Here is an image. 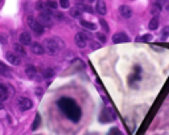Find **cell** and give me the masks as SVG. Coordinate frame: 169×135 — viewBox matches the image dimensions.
<instances>
[{
  "instance_id": "2e32d148",
  "label": "cell",
  "mask_w": 169,
  "mask_h": 135,
  "mask_svg": "<svg viewBox=\"0 0 169 135\" xmlns=\"http://www.w3.org/2000/svg\"><path fill=\"white\" fill-rule=\"evenodd\" d=\"M159 24H160V20H159V15H155L149 21V29L151 31H156V29H159Z\"/></svg>"
},
{
  "instance_id": "52a82bcc",
  "label": "cell",
  "mask_w": 169,
  "mask_h": 135,
  "mask_svg": "<svg viewBox=\"0 0 169 135\" xmlns=\"http://www.w3.org/2000/svg\"><path fill=\"white\" fill-rule=\"evenodd\" d=\"M38 21H40V23H41L44 27H46V28L53 27V15L40 13V16H38Z\"/></svg>"
},
{
  "instance_id": "3957f363",
  "label": "cell",
  "mask_w": 169,
  "mask_h": 135,
  "mask_svg": "<svg viewBox=\"0 0 169 135\" xmlns=\"http://www.w3.org/2000/svg\"><path fill=\"white\" fill-rule=\"evenodd\" d=\"M27 24L28 27L32 29V32L35 33L36 36H41L44 35L45 32V27L38 21V19H35L33 16H28L27 17Z\"/></svg>"
},
{
  "instance_id": "cb8c5ba5",
  "label": "cell",
  "mask_w": 169,
  "mask_h": 135,
  "mask_svg": "<svg viewBox=\"0 0 169 135\" xmlns=\"http://www.w3.org/2000/svg\"><path fill=\"white\" fill-rule=\"evenodd\" d=\"M160 36H161V40H166V38L169 37V27H168V25H165V27L161 29Z\"/></svg>"
},
{
  "instance_id": "e0dca14e",
  "label": "cell",
  "mask_w": 169,
  "mask_h": 135,
  "mask_svg": "<svg viewBox=\"0 0 169 135\" xmlns=\"http://www.w3.org/2000/svg\"><path fill=\"white\" fill-rule=\"evenodd\" d=\"M79 24L85 29H89V31H95L97 29V25L94 24V23H90V21H86V20H79Z\"/></svg>"
},
{
  "instance_id": "484cf974",
  "label": "cell",
  "mask_w": 169,
  "mask_h": 135,
  "mask_svg": "<svg viewBox=\"0 0 169 135\" xmlns=\"http://www.w3.org/2000/svg\"><path fill=\"white\" fill-rule=\"evenodd\" d=\"M152 38H153V36L149 35V33H147V35H143L142 37L136 38V40H139V41H144V42H147V41H151Z\"/></svg>"
},
{
  "instance_id": "d6a6232c",
  "label": "cell",
  "mask_w": 169,
  "mask_h": 135,
  "mask_svg": "<svg viewBox=\"0 0 169 135\" xmlns=\"http://www.w3.org/2000/svg\"><path fill=\"white\" fill-rule=\"evenodd\" d=\"M36 94H37L38 97H41V95H42V90L40 89V87H37V89H36Z\"/></svg>"
},
{
  "instance_id": "8992f818",
  "label": "cell",
  "mask_w": 169,
  "mask_h": 135,
  "mask_svg": "<svg viewBox=\"0 0 169 135\" xmlns=\"http://www.w3.org/2000/svg\"><path fill=\"white\" fill-rule=\"evenodd\" d=\"M17 106L21 111H28L33 107V102H32L29 98H25V97H20L17 99Z\"/></svg>"
},
{
  "instance_id": "44dd1931",
  "label": "cell",
  "mask_w": 169,
  "mask_h": 135,
  "mask_svg": "<svg viewBox=\"0 0 169 135\" xmlns=\"http://www.w3.org/2000/svg\"><path fill=\"white\" fill-rule=\"evenodd\" d=\"M41 74L44 78H52V77H54V70L52 68H45L41 72Z\"/></svg>"
},
{
  "instance_id": "f546056e",
  "label": "cell",
  "mask_w": 169,
  "mask_h": 135,
  "mask_svg": "<svg viewBox=\"0 0 169 135\" xmlns=\"http://www.w3.org/2000/svg\"><path fill=\"white\" fill-rule=\"evenodd\" d=\"M95 37H97L98 40H99V42H100V44H103V42H106V35H104V33H99V32H98L97 35H95Z\"/></svg>"
},
{
  "instance_id": "d6986e66",
  "label": "cell",
  "mask_w": 169,
  "mask_h": 135,
  "mask_svg": "<svg viewBox=\"0 0 169 135\" xmlns=\"http://www.w3.org/2000/svg\"><path fill=\"white\" fill-rule=\"evenodd\" d=\"M77 8H79L82 12H87V13H93L94 12V9H91V7L85 3H77Z\"/></svg>"
},
{
  "instance_id": "30bf717a",
  "label": "cell",
  "mask_w": 169,
  "mask_h": 135,
  "mask_svg": "<svg viewBox=\"0 0 169 135\" xmlns=\"http://www.w3.org/2000/svg\"><path fill=\"white\" fill-rule=\"evenodd\" d=\"M119 13L123 19H130L132 16V8L127 4H122L120 7H119Z\"/></svg>"
},
{
  "instance_id": "83f0119b",
  "label": "cell",
  "mask_w": 169,
  "mask_h": 135,
  "mask_svg": "<svg viewBox=\"0 0 169 135\" xmlns=\"http://www.w3.org/2000/svg\"><path fill=\"white\" fill-rule=\"evenodd\" d=\"M59 7L63 8V9H67V8H70V1L69 0H61L59 1Z\"/></svg>"
},
{
  "instance_id": "7a4b0ae2",
  "label": "cell",
  "mask_w": 169,
  "mask_h": 135,
  "mask_svg": "<svg viewBox=\"0 0 169 135\" xmlns=\"http://www.w3.org/2000/svg\"><path fill=\"white\" fill-rule=\"evenodd\" d=\"M59 107L62 109L63 111L66 113V115L69 118H71V119H74V113H75L77 115H81V110L79 107L75 105V102L71 99H69V98H63V99L59 101Z\"/></svg>"
},
{
  "instance_id": "ffe728a7",
  "label": "cell",
  "mask_w": 169,
  "mask_h": 135,
  "mask_svg": "<svg viewBox=\"0 0 169 135\" xmlns=\"http://www.w3.org/2000/svg\"><path fill=\"white\" fill-rule=\"evenodd\" d=\"M70 16H71V17H74V19H81L82 17V11L79 9V8H71V9H70ZM81 20H82V19H81Z\"/></svg>"
},
{
  "instance_id": "ac0fdd59",
  "label": "cell",
  "mask_w": 169,
  "mask_h": 135,
  "mask_svg": "<svg viewBox=\"0 0 169 135\" xmlns=\"http://www.w3.org/2000/svg\"><path fill=\"white\" fill-rule=\"evenodd\" d=\"M102 115H104L106 117V122H111V121H114L115 118V114H114V111L111 110V109H106V110L102 113Z\"/></svg>"
},
{
  "instance_id": "836d02e7",
  "label": "cell",
  "mask_w": 169,
  "mask_h": 135,
  "mask_svg": "<svg viewBox=\"0 0 169 135\" xmlns=\"http://www.w3.org/2000/svg\"><path fill=\"white\" fill-rule=\"evenodd\" d=\"M1 44H5V37H4V35H1Z\"/></svg>"
},
{
  "instance_id": "4fadbf2b",
  "label": "cell",
  "mask_w": 169,
  "mask_h": 135,
  "mask_svg": "<svg viewBox=\"0 0 169 135\" xmlns=\"http://www.w3.org/2000/svg\"><path fill=\"white\" fill-rule=\"evenodd\" d=\"M25 74H27V77L29 80H33V78H36V76H37V68H36L35 65H27V68H25Z\"/></svg>"
},
{
  "instance_id": "5bb4252c",
  "label": "cell",
  "mask_w": 169,
  "mask_h": 135,
  "mask_svg": "<svg viewBox=\"0 0 169 135\" xmlns=\"http://www.w3.org/2000/svg\"><path fill=\"white\" fill-rule=\"evenodd\" d=\"M95 11H97L100 16L106 15L107 13V5H106V3H104V1H97V3H95Z\"/></svg>"
},
{
  "instance_id": "9c48e42d",
  "label": "cell",
  "mask_w": 169,
  "mask_h": 135,
  "mask_svg": "<svg viewBox=\"0 0 169 135\" xmlns=\"http://www.w3.org/2000/svg\"><path fill=\"white\" fill-rule=\"evenodd\" d=\"M5 60H7L11 65H13V66L20 65V62H21L20 57H19V56L16 54L15 52H7V53H5Z\"/></svg>"
},
{
  "instance_id": "6da1fadb",
  "label": "cell",
  "mask_w": 169,
  "mask_h": 135,
  "mask_svg": "<svg viewBox=\"0 0 169 135\" xmlns=\"http://www.w3.org/2000/svg\"><path fill=\"white\" fill-rule=\"evenodd\" d=\"M44 46L46 49L48 54L55 56V54H58L59 49L65 46V44H63V41L59 37H53V38H46L44 41Z\"/></svg>"
},
{
  "instance_id": "603a6c76",
  "label": "cell",
  "mask_w": 169,
  "mask_h": 135,
  "mask_svg": "<svg viewBox=\"0 0 169 135\" xmlns=\"http://www.w3.org/2000/svg\"><path fill=\"white\" fill-rule=\"evenodd\" d=\"M0 70H1V76H4V77H12V74H11V73H8V68L5 66V64H4V62H0Z\"/></svg>"
},
{
  "instance_id": "d4e9b609",
  "label": "cell",
  "mask_w": 169,
  "mask_h": 135,
  "mask_svg": "<svg viewBox=\"0 0 169 135\" xmlns=\"http://www.w3.org/2000/svg\"><path fill=\"white\" fill-rule=\"evenodd\" d=\"M99 24H100V27H102V31H103L104 33H107V32L110 31V27H108V24H107L106 21H104V19H99Z\"/></svg>"
},
{
  "instance_id": "9a60e30c",
  "label": "cell",
  "mask_w": 169,
  "mask_h": 135,
  "mask_svg": "<svg viewBox=\"0 0 169 135\" xmlns=\"http://www.w3.org/2000/svg\"><path fill=\"white\" fill-rule=\"evenodd\" d=\"M13 52L19 56V57H25L27 56V50H25L24 45L21 44H15L13 45Z\"/></svg>"
},
{
  "instance_id": "4dcf8cb0",
  "label": "cell",
  "mask_w": 169,
  "mask_h": 135,
  "mask_svg": "<svg viewBox=\"0 0 169 135\" xmlns=\"http://www.w3.org/2000/svg\"><path fill=\"white\" fill-rule=\"evenodd\" d=\"M46 3H48V7L52 11L57 9V7H58V4H59V3H57V1H46Z\"/></svg>"
},
{
  "instance_id": "7402d4cb",
  "label": "cell",
  "mask_w": 169,
  "mask_h": 135,
  "mask_svg": "<svg viewBox=\"0 0 169 135\" xmlns=\"http://www.w3.org/2000/svg\"><path fill=\"white\" fill-rule=\"evenodd\" d=\"M161 9H162V4L161 3L155 1V3L152 4V13H159Z\"/></svg>"
},
{
  "instance_id": "8fae6325",
  "label": "cell",
  "mask_w": 169,
  "mask_h": 135,
  "mask_svg": "<svg viewBox=\"0 0 169 135\" xmlns=\"http://www.w3.org/2000/svg\"><path fill=\"white\" fill-rule=\"evenodd\" d=\"M31 48H32V53H35L36 56H42L46 53L45 46L42 44H40V42H33V44L31 45Z\"/></svg>"
},
{
  "instance_id": "4316f807",
  "label": "cell",
  "mask_w": 169,
  "mask_h": 135,
  "mask_svg": "<svg viewBox=\"0 0 169 135\" xmlns=\"http://www.w3.org/2000/svg\"><path fill=\"white\" fill-rule=\"evenodd\" d=\"M53 19H55L57 21H63L65 20V16H63V13H61V12H54V13H53Z\"/></svg>"
},
{
  "instance_id": "7c38bea8",
  "label": "cell",
  "mask_w": 169,
  "mask_h": 135,
  "mask_svg": "<svg viewBox=\"0 0 169 135\" xmlns=\"http://www.w3.org/2000/svg\"><path fill=\"white\" fill-rule=\"evenodd\" d=\"M19 41H20L21 45H32V36L29 32H21L20 36H19Z\"/></svg>"
},
{
  "instance_id": "5b68a950",
  "label": "cell",
  "mask_w": 169,
  "mask_h": 135,
  "mask_svg": "<svg viewBox=\"0 0 169 135\" xmlns=\"http://www.w3.org/2000/svg\"><path fill=\"white\" fill-rule=\"evenodd\" d=\"M12 91H13V89L11 86H8L7 83H4V82L1 83L0 85V102H5L7 98L12 94Z\"/></svg>"
},
{
  "instance_id": "1f68e13d",
  "label": "cell",
  "mask_w": 169,
  "mask_h": 135,
  "mask_svg": "<svg viewBox=\"0 0 169 135\" xmlns=\"http://www.w3.org/2000/svg\"><path fill=\"white\" fill-rule=\"evenodd\" d=\"M90 48L93 49V50H94V49H98V48H100V44H99V42H95V41H93V42H91V44H90Z\"/></svg>"
},
{
  "instance_id": "277c9868",
  "label": "cell",
  "mask_w": 169,
  "mask_h": 135,
  "mask_svg": "<svg viewBox=\"0 0 169 135\" xmlns=\"http://www.w3.org/2000/svg\"><path fill=\"white\" fill-rule=\"evenodd\" d=\"M89 38H91L89 32H79V33H77L75 37H74V42L78 48L83 49L87 46V41H89Z\"/></svg>"
},
{
  "instance_id": "ba28073f",
  "label": "cell",
  "mask_w": 169,
  "mask_h": 135,
  "mask_svg": "<svg viewBox=\"0 0 169 135\" xmlns=\"http://www.w3.org/2000/svg\"><path fill=\"white\" fill-rule=\"evenodd\" d=\"M112 41H114V44L128 42L130 41V37H128V35L124 33V32H118V33H115V35L112 36Z\"/></svg>"
},
{
  "instance_id": "f1b7e54d",
  "label": "cell",
  "mask_w": 169,
  "mask_h": 135,
  "mask_svg": "<svg viewBox=\"0 0 169 135\" xmlns=\"http://www.w3.org/2000/svg\"><path fill=\"white\" fill-rule=\"evenodd\" d=\"M40 121H41V118H40V115H36V119H35V123H33V126H32V130H37L38 126H40Z\"/></svg>"
}]
</instances>
